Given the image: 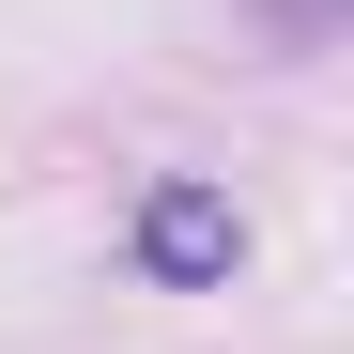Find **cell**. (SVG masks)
I'll return each instance as SVG.
<instances>
[{
    "label": "cell",
    "instance_id": "1",
    "mask_svg": "<svg viewBox=\"0 0 354 354\" xmlns=\"http://www.w3.org/2000/svg\"><path fill=\"white\" fill-rule=\"evenodd\" d=\"M139 262H154V277H216V262H231V201H201V185H169V201L139 216Z\"/></svg>",
    "mask_w": 354,
    "mask_h": 354
}]
</instances>
